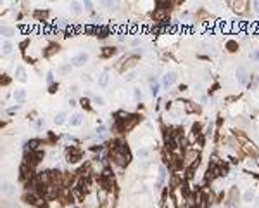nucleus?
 <instances>
[{
	"instance_id": "1",
	"label": "nucleus",
	"mask_w": 259,
	"mask_h": 208,
	"mask_svg": "<svg viewBox=\"0 0 259 208\" xmlns=\"http://www.w3.org/2000/svg\"><path fill=\"white\" fill-rule=\"evenodd\" d=\"M86 61H88V54H86V52H79V54H76V56L73 57V64H74V66H83Z\"/></svg>"
},
{
	"instance_id": "2",
	"label": "nucleus",
	"mask_w": 259,
	"mask_h": 208,
	"mask_svg": "<svg viewBox=\"0 0 259 208\" xmlns=\"http://www.w3.org/2000/svg\"><path fill=\"white\" fill-rule=\"evenodd\" d=\"M247 69L243 68V66H240V68L237 69V80H238V83L240 85H245L247 83Z\"/></svg>"
},
{
	"instance_id": "3",
	"label": "nucleus",
	"mask_w": 259,
	"mask_h": 208,
	"mask_svg": "<svg viewBox=\"0 0 259 208\" xmlns=\"http://www.w3.org/2000/svg\"><path fill=\"white\" fill-rule=\"evenodd\" d=\"M175 80H176V75H175V73H166V75H164V78H163V85H164V87H171L173 83H175Z\"/></svg>"
},
{
	"instance_id": "4",
	"label": "nucleus",
	"mask_w": 259,
	"mask_h": 208,
	"mask_svg": "<svg viewBox=\"0 0 259 208\" xmlns=\"http://www.w3.org/2000/svg\"><path fill=\"white\" fill-rule=\"evenodd\" d=\"M2 192L5 196H12L14 194V186H12L11 182H2Z\"/></svg>"
},
{
	"instance_id": "5",
	"label": "nucleus",
	"mask_w": 259,
	"mask_h": 208,
	"mask_svg": "<svg viewBox=\"0 0 259 208\" xmlns=\"http://www.w3.org/2000/svg\"><path fill=\"white\" fill-rule=\"evenodd\" d=\"M109 78H111V76H109V71H104V73L100 75V78H99V85H100V87H107V85H109Z\"/></svg>"
},
{
	"instance_id": "6",
	"label": "nucleus",
	"mask_w": 259,
	"mask_h": 208,
	"mask_svg": "<svg viewBox=\"0 0 259 208\" xmlns=\"http://www.w3.org/2000/svg\"><path fill=\"white\" fill-rule=\"evenodd\" d=\"M81 122H83L81 113H74L73 116H71V125H73V127H78V125H81Z\"/></svg>"
},
{
	"instance_id": "7",
	"label": "nucleus",
	"mask_w": 259,
	"mask_h": 208,
	"mask_svg": "<svg viewBox=\"0 0 259 208\" xmlns=\"http://www.w3.org/2000/svg\"><path fill=\"white\" fill-rule=\"evenodd\" d=\"M14 99H16V101H24V99H26V92L23 90V89H17V90L14 92Z\"/></svg>"
},
{
	"instance_id": "8",
	"label": "nucleus",
	"mask_w": 259,
	"mask_h": 208,
	"mask_svg": "<svg viewBox=\"0 0 259 208\" xmlns=\"http://www.w3.org/2000/svg\"><path fill=\"white\" fill-rule=\"evenodd\" d=\"M2 52L5 54V56L12 52V43L9 42V40H5V42H4V45H2Z\"/></svg>"
},
{
	"instance_id": "9",
	"label": "nucleus",
	"mask_w": 259,
	"mask_h": 208,
	"mask_svg": "<svg viewBox=\"0 0 259 208\" xmlns=\"http://www.w3.org/2000/svg\"><path fill=\"white\" fill-rule=\"evenodd\" d=\"M252 199H254V191H252V189H247V191L243 192V201L250 203Z\"/></svg>"
},
{
	"instance_id": "10",
	"label": "nucleus",
	"mask_w": 259,
	"mask_h": 208,
	"mask_svg": "<svg viewBox=\"0 0 259 208\" xmlns=\"http://www.w3.org/2000/svg\"><path fill=\"white\" fill-rule=\"evenodd\" d=\"M17 78H19V80L21 82H26V73H24V68H23V66H17Z\"/></svg>"
},
{
	"instance_id": "11",
	"label": "nucleus",
	"mask_w": 259,
	"mask_h": 208,
	"mask_svg": "<svg viewBox=\"0 0 259 208\" xmlns=\"http://www.w3.org/2000/svg\"><path fill=\"white\" fill-rule=\"evenodd\" d=\"M164 175H166V168H164V166H161V168H159V179H157V186H163V182H164Z\"/></svg>"
},
{
	"instance_id": "12",
	"label": "nucleus",
	"mask_w": 259,
	"mask_h": 208,
	"mask_svg": "<svg viewBox=\"0 0 259 208\" xmlns=\"http://www.w3.org/2000/svg\"><path fill=\"white\" fill-rule=\"evenodd\" d=\"M64 120H66V113H59L57 116H55V120H54V122L57 123V125H61V123H64Z\"/></svg>"
},
{
	"instance_id": "13",
	"label": "nucleus",
	"mask_w": 259,
	"mask_h": 208,
	"mask_svg": "<svg viewBox=\"0 0 259 208\" xmlns=\"http://www.w3.org/2000/svg\"><path fill=\"white\" fill-rule=\"evenodd\" d=\"M12 33H14V30L9 26H2V35H5V37H11Z\"/></svg>"
},
{
	"instance_id": "14",
	"label": "nucleus",
	"mask_w": 259,
	"mask_h": 208,
	"mask_svg": "<svg viewBox=\"0 0 259 208\" xmlns=\"http://www.w3.org/2000/svg\"><path fill=\"white\" fill-rule=\"evenodd\" d=\"M157 92H159V83L154 82L152 85H150V94H152V96H157Z\"/></svg>"
},
{
	"instance_id": "15",
	"label": "nucleus",
	"mask_w": 259,
	"mask_h": 208,
	"mask_svg": "<svg viewBox=\"0 0 259 208\" xmlns=\"http://www.w3.org/2000/svg\"><path fill=\"white\" fill-rule=\"evenodd\" d=\"M57 71H59V73H68V71H71V64H62Z\"/></svg>"
},
{
	"instance_id": "16",
	"label": "nucleus",
	"mask_w": 259,
	"mask_h": 208,
	"mask_svg": "<svg viewBox=\"0 0 259 208\" xmlns=\"http://www.w3.org/2000/svg\"><path fill=\"white\" fill-rule=\"evenodd\" d=\"M93 101H95L97 104H104V99H102L100 96H93Z\"/></svg>"
},
{
	"instance_id": "17",
	"label": "nucleus",
	"mask_w": 259,
	"mask_h": 208,
	"mask_svg": "<svg viewBox=\"0 0 259 208\" xmlns=\"http://www.w3.org/2000/svg\"><path fill=\"white\" fill-rule=\"evenodd\" d=\"M138 156H140V158H145V156H149V151H145V149L138 151Z\"/></svg>"
},
{
	"instance_id": "18",
	"label": "nucleus",
	"mask_w": 259,
	"mask_h": 208,
	"mask_svg": "<svg viewBox=\"0 0 259 208\" xmlns=\"http://www.w3.org/2000/svg\"><path fill=\"white\" fill-rule=\"evenodd\" d=\"M250 57H252V59H257V61H259V50H254V52L250 54Z\"/></svg>"
},
{
	"instance_id": "19",
	"label": "nucleus",
	"mask_w": 259,
	"mask_h": 208,
	"mask_svg": "<svg viewBox=\"0 0 259 208\" xmlns=\"http://www.w3.org/2000/svg\"><path fill=\"white\" fill-rule=\"evenodd\" d=\"M254 11L259 14V0H257V2H254Z\"/></svg>"
},
{
	"instance_id": "20",
	"label": "nucleus",
	"mask_w": 259,
	"mask_h": 208,
	"mask_svg": "<svg viewBox=\"0 0 259 208\" xmlns=\"http://www.w3.org/2000/svg\"><path fill=\"white\" fill-rule=\"evenodd\" d=\"M111 52H114V50H111V49L107 47V50H104V52H102V56H109Z\"/></svg>"
},
{
	"instance_id": "21",
	"label": "nucleus",
	"mask_w": 259,
	"mask_h": 208,
	"mask_svg": "<svg viewBox=\"0 0 259 208\" xmlns=\"http://www.w3.org/2000/svg\"><path fill=\"white\" fill-rule=\"evenodd\" d=\"M73 7H74V11H76V12H79V5H78V4H73Z\"/></svg>"
},
{
	"instance_id": "22",
	"label": "nucleus",
	"mask_w": 259,
	"mask_h": 208,
	"mask_svg": "<svg viewBox=\"0 0 259 208\" xmlns=\"http://www.w3.org/2000/svg\"><path fill=\"white\" fill-rule=\"evenodd\" d=\"M257 206H259V198H257Z\"/></svg>"
}]
</instances>
